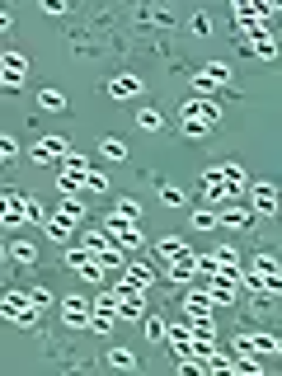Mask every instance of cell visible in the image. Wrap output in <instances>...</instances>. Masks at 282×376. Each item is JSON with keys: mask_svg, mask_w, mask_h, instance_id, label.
<instances>
[{"mask_svg": "<svg viewBox=\"0 0 282 376\" xmlns=\"http://www.w3.org/2000/svg\"><path fill=\"white\" fill-rule=\"evenodd\" d=\"M250 264L259 268V278H264V297H282V264L278 259H273V254H259Z\"/></svg>", "mask_w": 282, "mask_h": 376, "instance_id": "11", "label": "cell"}, {"mask_svg": "<svg viewBox=\"0 0 282 376\" xmlns=\"http://www.w3.org/2000/svg\"><path fill=\"white\" fill-rule=\"evenodd\" d=\"M5 254H10L15 264H24V268L38 264V250H33V240H24V235H19V240H10V250H5Z\"/></svg>", "mask_w": 282, "mask_h": 376, "instance_id": "23", "label": "cell"}, {"mask_svg": "<svg viewBox=\"0 0 282 376\" xmlns=\"http://www.w3.org/2000/svg\"><path fill=\"white\" fill-rule=\"evenodd\" d=\"M235 348H250V353H278V339L273 334H235Z\"/></svg>", "mask_w": 282, "mask_h": 376, "instance_id": "19", "label": "cell"}, {"mask_svg": "<svg viewBox=\"0 0 282 376\" xmlns=\"http://www.w3.org/2000/svg\"><path fill=\"white\" fill-rule=\"evenodd\" d=\"M71 226H76V221L66 217V212H52V217L43 221V235L47 240H71Z\"/></svg>", "mask_w": 282, "mask_h": 376, "instance_id": "20", "label": "cell"}, {"mask_svg": "<svg viewBox=\"0 0 282 376\" xmlns=\"http://www.w3.org/2000/svg\"><path fill=\"white\" fill-rule=\"evenodd\" d=\"M193 29L203 33V38H212V15H193Z\"/></svg>", "mask_w": 282, "mask_h": 376, "instance_id": "43", "label": "cell"}, {"mask_svg": "<svg viewBox=\"0 0 282 376\" xmlns=\"http://www.w3.org/2000/svg\"><path fill=\"white\" fill-rule=\"evenodd\" d=\"M90 315H94L90 297H62V325L66 329H90Z\"/></svg>", "mask_w": 282, "mask_h": 376, "instance_id": "7", "label": "cell"}, {"mask_svg": "<svg viewBox=\"0 0 282 376\" xmlns=\"http://www.w3.org/2000/svg\"><path fill=\"white\" fill-rule=\"evenodd\" d=\"M156 254L165 259V264H174V259H184V254H188V245L179 240V235H165V240L156 245Z\"/></svg>", "mask_w": 282, "mask_h": 376, "instance_id": "24", "label": "cell"}, {"mask_svg": "<svg viewBox=\"0 0 282 376\" xmlns=\"http://www.w3.org/2000/svg\"><path fill=\"white\" fill-rule=\"evenodd\" d=\"M123 278H132L137 287H151V282H156V268H151V264H141V259H132V264L123 268Z\"/></svg>", "mask_w": 282, "mask_h": 376, "instance_id": "26", "label": "cell"}, {"mask_svg": "<svg viewBox=\"0 0 282 376\" xmlns=\"http://www.w3.org/2000/svg\"><path fill=\"white\" fill-rule=\"evenodd\" d=\"M85 188H94V193H104V188H109V179H104V170H94V174H90V184H85Z\"/></svg>", "mask_w": 282, "mask_h": 376, "instance_id": "44", "label": "cell"}, {"mask_svg": "<svg viewBox=\"0 0 282 376\" xmlns=\"http://www.w3.org/2000/svg\"><path fill=\"white\" fill-rule=\"evenodd\" d=\"M113 297H118V320H137V315H146V287H137L132 278L118 282Z\"/></svg>", "mask_w": 282, "mask_h": 376, "instance_id": "5", "label": "cell"}, {"mask_svg": "<svg viewBox=\"0 0 282 376\" xmlns=\"http://www.w3.org/2000/svg\"><path fill=\"white\" fill-rule=\"evenodd\" d=\"M66 156H71V141L66 137H43L33 146V165H62Z\"/></svg>", "mask_w": 282, "mask_h": 376, "instance_id": "10", "label": "cell"}, {"mask_svg": "<svg viewBox=\"0 0 282 376\" xmlns=\"http://www.w3.org/2000/svg\"><path fill=\"white\" fill-rule=\"evenodd\" d=\"M43 15H66V0H43Z\"/></svg>", "mask_w": 282, "mask_h": 376, "instance_id": "45", "label": "cell"}, {"mask_svg": "<svg viewBox=\"0 0 282 376\" xmlns=\"http://www.w3.org/2000/svg\"><path fill=\"white\" fill-rule=\"evenodd\" d=\"M207 372L231 376V372H235V358H221V353H212V358H207Z\"/></svg>", "mask_w": 282, "mask_h": 376, "instance_id": "37", "label": "cell"}, {"mask_svg": "<svg viewBox=\"0 0 282 376\" xmlns=\"http://www.w3.org/2000/svg\"><path fill=\"white\" fill-rule=\"evenodd\" d=\"M221 179H226V203H240V193H245V170L240 165H221Z\"/></svg>", "mask_w": 282, "mask_h": 376, "instance_id": "21", "label": "cell"}, {"mask_svg": "<svg viewBox=\"0 0 282 376\" xmlns=\"http://www.w3.org/2000/svg\"><path fill=\"white\" fill-rule=\"evenodd\" d=\"M118 217H127V221H141V203H137V198H123V203H118Z\"/></svg>", "mask_w": 282, "mask_h": 376, "instance_id": "39", "label": "cell"}, {"mask_svg": "<svg viewBox=\"0 0 282 376\" xmlns=\"http://www.w3.org/2000/svg\"><path fill=\"white\" fill-rule=\"evenodd\" d=\"M221 85H231V66L226 62H207L198 76H193V90H198V99H203L207 90H221Z\"/></svg>", "mask_w": 282, "mask_h": 376, "instance_id": "8", "label": "cell"}, {"mask_svg": "<svg viewBox=\"0 0 282 376\" xmlns=\"http://www.w3.org/2000/svg\"><path fill=\"white\" fill-rule=\"evenodd\" d=\"M104 231H109V240L113 245H118V250H137L141 245V231H137V221H127V217H118V212H113V217H104Z\"/></svg>", "mask_w": 282, "mask_h": 376, "instance_id": "6", "label": "cell"}, {"mask_svg": "<svg viewBox=\"0 0 282 376\" xmlns=\"http://www.w3.org/2000/svg\"><path fill=\"white\" fill-rule=\"evenodd\" d=\"M231 193H226V179H221V170H203V207L212 203H226Z\"/></svg>", "mask_w": 282, "mask_h": 376, "instance_id": "17", "label": "cell"}, {"mask_svg": "<svg viewBox=\"0 0 282 376\" xmlns=\"http://www.w3.org/2000/svg\"><path fill=\"white\" fill-rule=\"evenodd\" d=\"M99 156L118 165V160H127V146H123V141H118V137H104V141H99Z\"/></svg>", "mask_w": 282, "mask_h": 376, "instance_id": "29", "label": "cell"}, {"mask_svg": "<svg viewBox=\"0 0 282 376\" xmlns=\"http://www.w3.org/2000/svg\"><path fill=\"white\" fill-rule=\"evenodd\" d=\"M217 226H221L217 207H198V212H193V231H217Z\"/></svg>", "mask_w": 282, "mask_h": 376, "instance_id": "28", "label": "cell"}, {"mask_svg": "<svg viewBox=\"0 0 282 376\" xmlns=\"http://www.w3.org/2000/svg\"><path fill=\"white\" fill-rule=\"evenodd\" d=\"M38 104H43V109H52V113H62V109H66V94H62V90H43V94H38Z\"/></svg>", "mask_w": 282, "mask_h": 376, "instance_id": "36", "label": "cell"}, {"mask_svg": "<svg viewBox=\"0 0 282 376\" xmlns=\"http://www.w3.org/2000/svg\"><path fill=\"white\" fill-rule=\"evenodd\" d=\"M57 212H66L71 221H85V198H80V193H62V203H57Z\"/></svg>", "mask_w": 282, "mask_h": 376, "instance_id": "27", "label": "cell"}, {"mask_svg": "<svg viewBox=\"0 0 282 376\" xmlns=\"http://www.w3.org/2000/svg\"><path fill=\"white\" fill-rule=\"evenodd\" d=\"M24 80H29V62L19 52H5L0 57V85L5 90H24Z\"/></svg>", "mask_w": 282, "mask_h": 376, "instance_id": "9", "label": "cell"}, {"mask_svg": "<svg viewBox=\"0 0 282 376\" xmlns=\"http://www.w3.org/2000/svg\"><path fill=\"white\" fill-rule=\"evenodd\" d=\"M38 311H43V306H38L29 292H5V301H0V315H5L10 325H19V329H29L33 320H38Z\"/></svg>", "mask_w": 282, "mask_h": 376, "instance_id": "3", "label": "cell"}, {"mask_svg": "<svg viewBox=\"0 0 282 376\" xmlns=\"http://www.w3.org/2000/svg\"><path fill=\"white\" fill-rule=\"evenodd\" d=\"M109 94H113V99H132V94H141V76H113L109 80Z\"/></svg>", "mask_w": 282, "mask_h": 376, "instance_id": "22", "label": "cell"}, {"mask_svg": "<svg viewBox=\"0 0 282 376\" xmlns=\"http://www.w3.org/2000/svg\"><path fill=\"white\" fill-rule=\"evenodd\" d=\"M109 367H118V372H132V367H137L132 348H109Z\"/></svg>", "mask_w": 282, "mask_h": 376, "instance_id": "32", "label": "cell"}, {"mask_svg": "<svg viewBox=\"0 0 282 376\" xmlns=\"http://www.w3.org/2000/svg\"><path fill=\"white\" fill-rule=\"evenodd\" d=\"M47 217H52V212H47L43 203H33V198H19L15 188H5V226H24V221H38V226H43Z\"/></svg>", "mask_w": 282, "mask_h": 376, "instance_id": "2", "label": "cell"}, {"mask_svg": "<svg viewBox=\"0 0 282 376\" xmlns=\"http://www.w3.org/2000/svg\"><path fill=\"white\" fill-rule=\"evenodd\" d=\"M160 203H165V207H179V203H184V188L165 184V188H160Z\"/></svg>", "mask_w": 282, "mask_h": 376, "instance_id": "40", "label": "cell"}, {"mask_svg": "<svg viewBox=\"0 0 282 376\" xmlns=\"http://www.w3.org/2000/svg\"><path fill=\"white\" fill-rule=\"evenodd\" d=\"M29 297H33V301H38V306H57V297H52V292H47V287H33Z\"/></svg>", "mask_w": 282, "mask_h": 376, "instance_id": "42", "label": "cell"}, {"mask_svg": "<svg viewBox=\"0 0 282 376\" xmlns=\"http://www.w3.org/2000/svg\"><path fill=\"white\" fill-rule=\"evenodd\" d=\"M66 268H71V273H80L85 282H94V287H99V282H104V273H109V268L99 264V254H94L90 245H76V250H66Z\"/></svg>", "mask_w": 282, "mask_h": 376, "instance_id": "4", "label": "cell"}, {"mask_svg": "<svg viewBox=\"0 0 282 376\" xmlns=\"http://www.w3.org/2000/svg\"><path fill=\"white\" fill-rule=\"evenodd\" d=\"M90 174H94V160L80 156V151H71V156L57 165V188H62V193H85Z\"/></svg>", "mask_w": 282, "mask_h": 376, "instance_id": "1", "label": "cell"}, {"mask_svg": "<svg viewBox=\"0 0 282 376\" xmlns=\"http://www.w3.org/2000/svg\"><path fill=\"white\" fill-rule=\"evenodd\" d=\"M184 320H188V325L212 320V297H207V292H188V297H184Z\"/></svg>", "mask_w": 282, "mask_h": 376, "instance_id": "16", "label": "cell"}, {"mask_svg": "<svg viewBox=\"0 0 282 376\" xmlns=\"http://www.w3.org/2000/svg\"><path fill=\"white\" fill-rule=\"evenodd\" d=\"M146 339H151V344H165V339H170V325H165L160 315H151V320H146Z\"/></svg>", "mask_w": 282, "mask_h": 376, "instance_id": "34", "label": "cell"}, {"mask_svg": "<svg viewBox=\"0 0 282 376\" xmlns=\"http://www.w3.org/2000/svg\"><path fill=\"white\" fill-rule=\"evenodd\" d=\"M203 259H207V254H193V250H188L184 259H174V264H170V282H193V278H203Z\"/></svg>", "mask_w": 282, "mask_h": 376, "instance_id": "14", "label": "cell"}, {"mask_svg": "<svg viewBox=\"0 0 282 376\" xmlns=\"http://www.w3.org/2000/svg\"><path fill=\"white\" fill-rule=\"evenodd\" d=\"M235 372H245V376H259L264 367H259V353H250V348H240V358H235Z\"/></svg>", "mask_w": 282, "mask_h": 376, "instance_id": "31", "label": "cell"}, {"mask_svg": "<svg viewBox=\"0 0 282 376\" xmlns=\"http://www.w3.org/2000/svg\"><path fill=\"white\" fill-rule=\"evenodd\" d=\"M0 156L15 160V156H19V141H15V137H0Z\"/></svg>", "mask_w": 282, "mask_h": 376, "instance_id": "41", "label": "cell"}, {"mask_svg": "<svg viewBox=\"0 0 282 376\" xmlns=\"http://www.w3.org/2000/svg\"><path fill=\"white\" fill-rule=\"evenodd\" d=\"M278 353H282V339H278Z\"/></svg>", "mask_w": 282, "mask_h": 376, "instance_id": "46", "label": "cell"}, {"mask_svg": "<svg viewBox=\"0 0 282 376\" xmlns=\"http://www.w3.org/2000/svg\"><path fill=\"white\" fill-rule=\"evenodd\" d=\"M184 118H203V123H212V127H217L221 109H217V104H212V99H188L184 109H179V123H184Z\"/></svg>", "mask_w": 282, "mask_h": 376, "instance_id": "18", "label": "cell"}, {"mask_svg": "<svg viewBox=\"0 0 282 376\" xmlns=\"http://www.w3.org/2000/svg\"><path fill=\"white\" fill-rule=\"evenodd\" d=\"M254 57H259V62H273V57H278V38H273V33L254 38Z\"/></svg>", "mask_w": 282, "mask_h": 376, "instance_id": "30", "label": "cell"}, {"mask_svg": "<svg viewBox=\"0 0 282 376\" xmlns=\"http://www.w3.org/2000/svg\"><path fill=\"white\" fill-rule=\"evenodd\" d=\"M113 325H118V315H104V311H94V315H90V329H94V334H109Z\"/></svg>", "mask_w": 282, "mask_h": 376, "instance_id": "38", "label": "cell"}, {"mask_svg": "<svg viewBox=\"0 0 282 376\" xmlns=\"http://www.w3.org/2000/svg\"><path fill=\"white\" fill-rule=\"evenodd\" d=\"M254 221H259V212L245 203H226L221 207V226H231V231H250Z\"/></svg>", "mask_w": 282, "mask_h": 376, "instance_id": "13", "label": "cell"}, {"mask_svg": "<svg viewBox=\"0 0 282 376\" xmlns=\"http://www.w3.org/2000/svg\"><path fill=\"white\" fill-rule=\"evenodd\" d=\"M179 132H184V137H207V132H212V123H203V118H184V123H179Z\"/></svg>", "mask_w": 282, "mask_h": 376, "instance_id": "35", "label": "cell"}, {"mask_svg": "<svg viewBox=\"0 0 282 376\" xmlns=\"http://www.w3.org/2000/svg\"><path fill=\"white\" fill-rule=\"evenodd\" d=\"M250 207L259 212V217H273V212H282V198L273 184H254L250 188Z\"/></svg>", "mask_w": 282, "mask_h": 376, "instance_id": "12", "label": "cell"}, {"mask_svg": "<svg viewBox=\"0 0 282 376\" xmlns=\"http://www.w3.org/2000/svg\"><path fill=\"white\" fill-rule=\"evenodd\" d=\"M235 292H240V282L235 278H221V273L207 278V297H212V306H235Z\"/></svg>", "mask_w": 282, "mask_h": 376, "instance_id": "15", "label": "cell"}, {"mask_svg": "<svg viewBox=\"0 0 282 376\" xmlns=\"http://www.w3.org/2000/svg\"><path fill=\"white\" fill-rule=\"evenodd\" d=\"M141 24H156V29H174V24H179V15H174V10H165V5H156V10H141Z\"/></svg>", "mask_w": 282, "mask_h": 376, "instance_id": "25", "label": "cell"}, {"mask_svg": "<svg viewBox=\"0 0 282 376\" xmlns=\"http://www.w3.org/2000/svg\"><path fill=\"white\" fill-rule=\"evenodd\" d=\"M137 123H141V132H160V127H165V113L160 109H141Z\"/></svg>", "mask_w": 282, "mask_h": 376, "instance_id": "33", "label": "cell"}]
</instances>
